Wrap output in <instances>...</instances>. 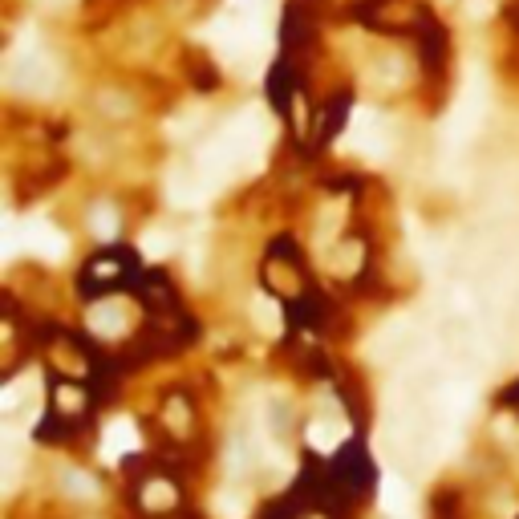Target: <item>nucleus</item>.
<instances>
[{
  "instance_id": "1",
  "label": "nucleus",
  "mask_w": 519,
  "mask_h": 519,
  "mask_svg": "<svg viewBox=\"0 0 519 519\" xmlns=\"http://www.w3.org/2000/svg\"><path fill=\"white\" fill-rule=\"evenodd\" d=\"M349 17L386 37H418L434 13L426 5H418V0H357Z\"/></svg>"
},
{
  "instance_id": "2",
  "label": "nucleus",
  "mask_w": 519,
  "mask_h": 519,
  "mask_svg": "<svg viewBox=\"0 0 519 519\" xmlns=\"http://www.w3.org/2000/svg\"><path fill=\"white\" fill-rule=\"evenodd\" d=\"M317 41V17L305 0H288L284 5V21H280V45L288 57L301 61Z\"/></svg>"
},
{
  "instance_id": "3",
  "label": "nucleus",
  "mask_w": 519,
  "mask_h": 519,
  "mask_svg": "<svg viewBox=\"0 0 519 519\" xmlns=\"http://www.w3.org/2000/svg\"><path fill=\"white\" fill-rule=\"evenodd\" d=\"M268 98L280 114H288V106L301 98V61L296 57H288V53L276 57V65L268 69Z\"/></svg>"
},
{
  "instance_id": "4",
  "label": "nucleus",
  "mask_w": 519,
  "mask_h": 519,
  "mask_svg": "<svg viewBox=\"0 0 519 519\" xmlns=\"http://www.w3.org/2000/svg\"><path fill=\"white\" fill-rule=\"evenodd\" d=\"M349 106H353V98H349L345 90H341L337 98H329V102H325V110L317 114V142H325V146H329V142L345 130V122H349Z\"/></svg>"
},
{
  "instance_id": "5",
  "label": "nucleus",
  "mask_w": 519,
  "mask_h": 519,
  "mask_svg": "<svg viewBox=\"0 0 519 519\" xmlns=\"http://www.w3.org/2000/svg\"><path fill=\"white\" fill-rule=\"evenodd\" d=\"M418 57H422V65L426 69H442V61H447V29H442L434 17L422 25V33H418Z\"/></svg>"
},
{
  "instance_id": "6",
  "label": "nucleus",
  "mask_w": 519,
  "mask_h": 519,
  "mask_svg": "<svg viewBox=\"0 0 519 519\" xmlns=\"http://www.w3.org/2000/svg\"><path fill=\"white\" fill-rule=\"evenodd\" d=\"M134 447V426L130 422H122V426H114L110 434H106V455L110 459H118L122 451H130Z\"/></svg>"
},
{
  "instance_id": "7",
  "label": "nucleus",
  "mask_w": 519,
  "mask_h": 519,
  "mask_svg": "<svg viewBox=\"0 0 519 519\" xmlns=\"http://www.w3.org/2000/svg\"><path fill=\"white\" fill-rule=\"evenodd\" d=\"M503 17H507V25L519 33V0H507V9H503Z\"/></svg>"
}]
</instances>
